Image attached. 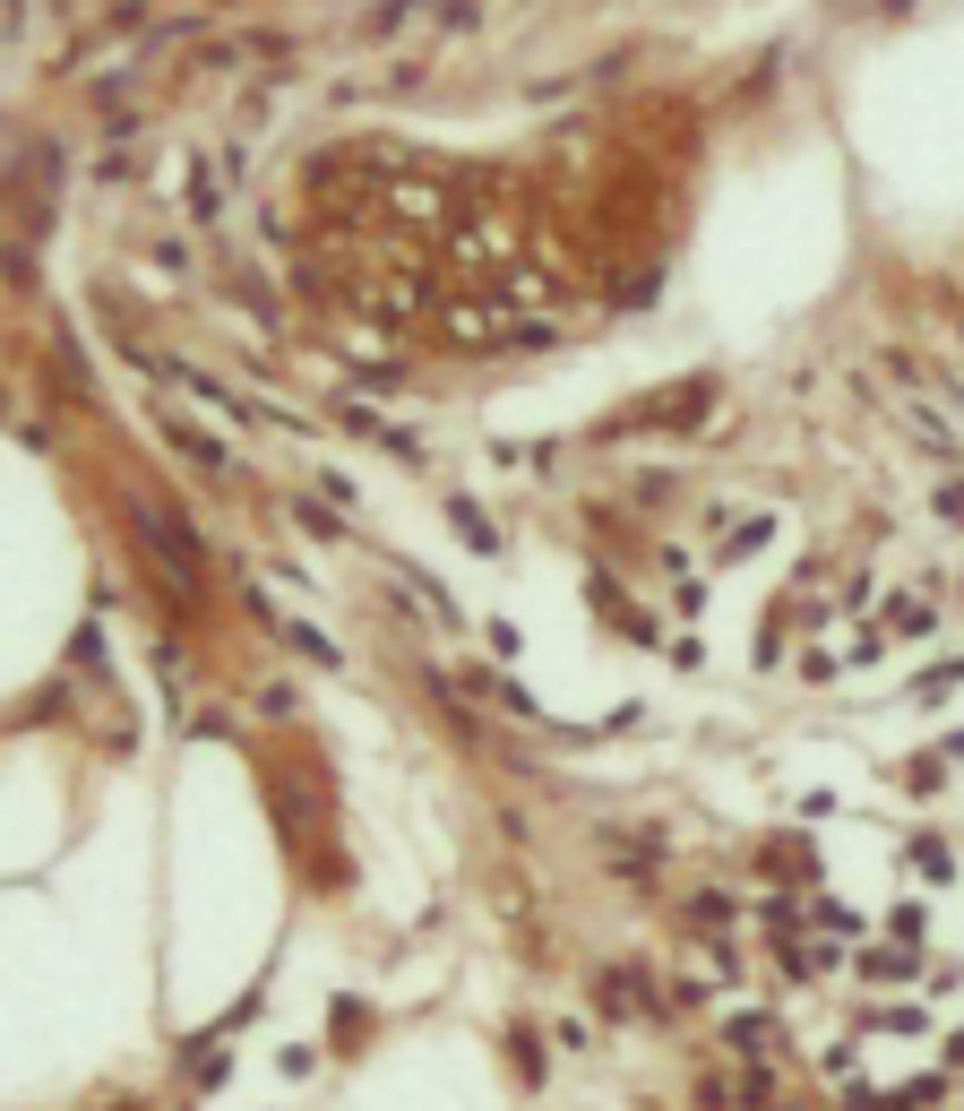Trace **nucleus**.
I'll return each mask as SVG.
<instances>
[{
  "mask_svg": "<svg viewBox=\"0 0 964 1111\" xmlns=\"http://www.w3.org/2000/svg\"><path fill=\"white\" fill-rule=\"evenodd\" d=\"M594 1000H603V1016H663V1000H655L646 965H611V974L594 982Z\"/></svg>",
  "mask_w": 964,
  "mask_h": 1111,
  "instance_id": "obj_2",
  "label": "nucleus"
},
{
  "mask_svg": "<svg viewBox=\"0 0 964 1111\" xmlns=\"http://www.w3.org/2000/svg\"><path fill=\"white\" fill-rule=\"evenodd\" d=\"M129 525H138V534L156 543V569L173 578V587H190V578H198V552H190V534H181V525L164 518V509H147V500H129Z\"/></svg>",
  "mask_w": 964,
  "mask_h": 1111,
  "instance_id": "obj_1",
  "label": "nucleus"
},
{
  "mask_svg": "<svg viewBox=\"0 0 964 1111\" xmlns=\"http://www.w3.org/2000/svg\"><path fill=\"white\" fill-rule=\"evenodd\" d=\"M947 1060H956V1069H964V1034H956V1043H947Z\"/></svg>",
  "mask_w": 964,
  "mask_h": 1111,
  "instance_id": "obj_8",
  "label": "nucleus"
},
{
  "mask_svg": "<svg viewBox=\"0 0 964 1111\" xmlns=\"http://www.w3.org/2000/svg\"><path fill=\"white\" fill-rule=\"evenodd\" d=\"M938 509H947V518H964V483H956V491H938Z\"/></svg>",
  "mask_w": 964,
  "mask_h": 1111,
  "instance_id": "obj_7",
  "label": "nucleus"
},
{
  "mask_svg": "<svg viewBox=\"0 0 964 1111\" xmlns=\"http://www.w3.org/2000/svg\"><path fill=\"white\" fill-rule=\"evenodd\" d=\"M862 974H869V982H904L913 965H904V956H862Z\"/></svg>",
  "mask_w": 964,
  "mask_h": 1111,
  "instance_id": "obj_6",
  "label": "nucleus"
},
{
  "mask_svg": "<svg viewBox=\"0 0 964 1111\" xmlns=\"http://www.w3.org/2000/svg\"><path fill=\"white\" fill-rule=\"evenodd\" d=\"M724 1043H732L740 1060H767V1051H775V1016H732V1034H724Z\"/></svg>",
  "mask_w": 964,
  "mask_h": 1111,
  "instance_id": "obj_3",
  "label": "nucleus"
},
{
  "mask_svg": "<svg viewBox=\"0 0 964 1111\" xmlns=\"http://www.w3.org/2000/svg\"><path fill=\"white\" fill-rule=\"evenodd\" d=\"M689 922H698V931H707V940H724V931H732V896H689Z\"/></svg>",
  "mask_w": 964,
  "mask_h": 1111,
  "instance_id": "obj_4",
  "label": "nucleus"
},
{
  "mask_svg": "<svg viewBox=\"0 0 964 1111\" xmlns=\"http://www.w3.org/2000/svg\"><path fill=\"white\" fill-rule=\"evenodd\" d=\"M758 914H767V931H775V940H793V931H801V914H793V905H784V896H767V905H758Z\"/></svg>",
  "mask_w": 964,
  "mask_h": 1111,
  "instance_id": "obj_5",
  "label": "nucleus"
}]
</instances>
